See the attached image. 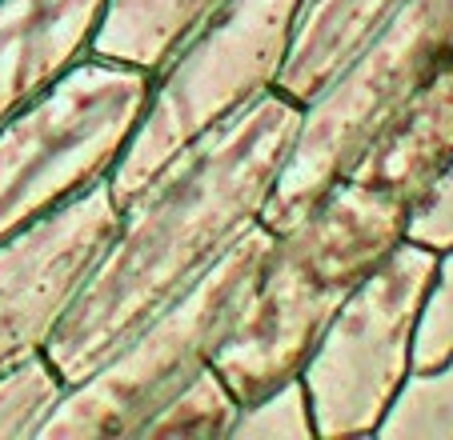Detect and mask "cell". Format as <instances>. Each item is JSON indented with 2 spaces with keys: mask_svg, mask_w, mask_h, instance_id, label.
<instances>
[{
  "mask_svg": "<svg viewBox=\"0 0 453 440\" xmlns=\"http://www.w3.org/2000/svg\"><path fill=\"white\" fill-rule=\"evenodd\" d=\"M297 128L301 104L273 88L177 153L120 209L109 248L44 345L65 384L93 373L253 229Z\"/></svg>",
  "mask_w": 453,
  "mask_h": 440,
  "instance_id": "6da1fadb",
  "label": "cell"
},
{
  "mask_svg": "<svg viewBox=\"0 0 453 440\" xmlns=\"http://www.w3.org/2000/svg\"><path fill=\"white\" fill-rule=\"evenodd\" d=\"M405 220L402 201L342 177L273 232L253 297L213 356L241 405L301 373L349 292L405 240Z\"/></svg>",
  "mask_w": 453,
  "mask_h": 440,
  "instance_id": "7a4b0ae2",
  "label": "cell"
},
{
  "mask_svg": "<svg viewBox=\"0 0 453 440\" xmlns=\"http://www.w3.org/2000/svg\"><path fill=\"white\" fill-rule=\"evenodd\" d=\"M269 245L273 229L257 220L177 300L149 316L88 376L69 384L36 440L137 436L141 424L221 353L253 297Z\"/></svg>",
  "mask_w": 453,
  "mask_h": 440,
  "instance_id": "3957f363",
  "label": "cell"
},
{
  "mask_svg": "<svg viewBox=\"0 0 453 440\" xmlns=\"http://www.w3.org/2000/svg\"><path fill=\"white\" fill-rule=\"evenodd\" d=\"M149 93V68L85 52L12 112L0 125V240L109 180Z\"/></svg>",
  "mask_w": 453,
  "mask_h": 440,
  "instance_id": "277c9868",
  "label": "cell"
},
{
  "mask_svg": "<svg viewBox=\"0 0 453 440\" xmlns=\"http://www.w3.org/2000/svg\"><path fill=\"white\" fill-rule=\"evenodd\" d=\"M453 57V0H402L357 57L313 101L301 104V128L281 164L261 224L289 229L321 193L353 169L377 128Z\"/></svg>",
  "mask_w": 453,
  "mask_h": 440,
  "instance_id": "5b68a950",
  "label": "cell"
},
{
  "mask_svg": "<svg viewBox=\"0 0 453 440\" xmlns=\"http://www.w3.org/2000/svg\"><path fill=\"white\" fill-rule=\"evenodd\" d=\"M305 0H229L153 72L145 117L109 188L125 209L177 153L277 88Z\"/></svg>",
  "mask_w": 453,
  "mask_h": 440,
  "instance_id": "8992f818",
  "label": "cell"
},
{
  "mask_svg": "<svg viewBox=\"0 0 453 440\" xmlns=\"http://www.w3.org/2000/svg\"><path fill=\"white\" fill-rule=\"evenodd\" d=\"M437 253L402 240L349 292L301 364L317 436H373L402 381L413 373V329Z\"/></svg>",
  "mask_w": 453,
  "mask_h": 440,
  "instance_id": "52a82bcc",
  "label": "cell"
},
{
  "mask_svg": "<svg viewBox=\"0 0 453 440\" xmlns=\"http://www.w3.org/2000/svg\"><path fill=\"white\" fill-rule=\"evenodd\" d=\"M120 224L109 180L0 240V368L44 353Z\"/></svg>",
  "mask_w": 453,
  "mask_h": 440,
  "instance_id": "ba28073f",
  "label": "cell"
},
{
  "mask_svg": "<svg viewBox=\"0 0 453 440\" xmlns=\"http://www.w3.org/2000/svg\"><path fill=\"white\" fill-rule=\"evenodd\" d=\"M453 161V57L377 128L365 153L345 172L365 188L402 201L405 209L426 196V188Z\"/></svg>",
  "mask_w": 453,
  "mask_h": 440,
  "instance_id": "9c48e42d",
  "label": "cell"
},
{
  "mask_svg": "<svg viewBox=\"0 0 453 440\" xmlns=\"http://www.w3.org/2000/svg\"><path fill=\"white\" fill-rule=\"evenodd\" d=\"M104 0H0V125L88 52Z\"/></svg>",
  "mask_w": 453,
  "mask_h": 440,
  "instance_id": "30bf717a",
  "label": "cell"
},
{
  "mask_svg": "<svg viewBox=\"0 0 453 440\" xmlns=\"http://www.w3.org/2000/svg\"><path fill=\"white\" fill-rule=\"evenodd\" d=\"M402 0H305L285 52L277 93L305 104L357 57Z\"/></svg>",
  "mask_w": 453,
  "mask_h": 440,
  "instance_id": "8fae6325",
  "label": "cell"
},
{
  "mask_svg": "<svg viewBox=\"0 0 453 440\" xmlns=\"http://www.w3.org/2000/svg\"><path fill=\"white\" fill-rule=\"evenodd\" d=\"M229 0H104L88 52L157 72Z\"/></svg>",
  "mask_w": 453,
  "mask_h": 440,
  "instance_id": "7c38bea8",
  "label": "cell"
},
{
  "mask_svg": "<svg viewBox=\"0 0 453 440\" xmlns=\"http://www.w3.org/2000/svg\"><path fill=\"white\" fill-rule=\"evenodd\" d=\"M237 413H241L237 392H233L229 384H225V376L209 364L185 389L173 392V397L141 424L133 440H217V436H229Z\"/></svg>",
  "mask_w": 453,
  "mask_h": 440,
  "instance_id": "4fadbf2b",
  "label": "cell"
},
{
  "mask_svg": "<svg viewBox=\"0 0 453 440\" xmlns=\"http://www.w3.org/2000/svg\"><path fill=\"white\" fill-rule=\"evenodd\" d=\"M381 440H453V356L434 368H413L377 421Z\"/></svg>",
  "mask_w": 453,
  "mask_h": 440,
  "instance_id": "5bb4252c",
  "label": "cell"
},
{
  "mask_svg": "<svg viewBox=\"0 0 453 440\" xmlns=\"http://www.w3.org/2000/svg\"><path fill=\"white\" fill-rule=\"evenodd\" d=\"M65 389V376L44 353L0 368V440H36Z\"/></svg>",
  "mask_w": 453,
  "mask_h": 440,
  "instance_id": "9a60e30c",
  "label": "cell"
},
{
  "mask_svg": "<svg viewBox=\"0 0 453 440\" xmlns=\"http://www.w3.org/2000/svg\"><path fill=\"white\" fill-rule=\"evenodd\" d=\"M229 436L237 440H309L317 436L313 413H309V392L301 376L265 389L261 397L245 400L233 421Z\"/></svg>",
  "mask_w": 453,
  "mask_h": 440,
  "instance_id": "2e32d148",
  "label": "cell"
},
{
  "mask_svg": "<svg viewBox=\"0 0 453 440\" xmlns=\"http://www.w3.org/2000/svg\"><path fill=\"white\" fill-rule=\"evenodd\" d=\"M453 356V248H441L421 297L413 329V368H434Z\"/></svg>",
  "mask_w": 453,
  "mask_h": 440,
  "instance_id": "e0dca14e",
  "label": "cell"
},
{
  "mask_svg": "<svg viewBox=\"0 0 453 440\" xmlns=\"http://www.w3.org/2000/svg\"><path fill=\"white\" fill-rule=\"evenodd\" d=\"M405 240H418V245L434 248H453V161L445 164V172L426 188L418 204L410 209L405 220Z\"/></svg>",
  "mask_w": 453,
  "mask_h": 440,
  "instance_id": "ac0fdd59",
  "label": "cell"
}]
</instances>
